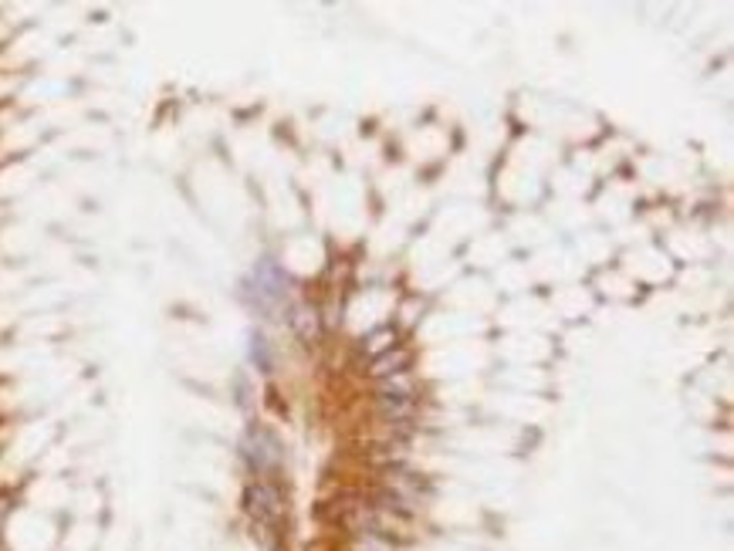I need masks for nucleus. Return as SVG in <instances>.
Instances as JSON below:
<instances>
[{"instance_id": "1", "label": "nucleus", "mask_w": 734, "mask_h": 551, "mask_svg": "<svg viewBox=\"0 0 734 551\" xmlns=\"http://www.w3.org/2000/svg\"><path fill=\"white\" fill-rule=\"evenodd\" d=\"M244 500H247V511L258 517L261 525H278V517H281V497H278V490L268 487V484H251V487L244 490Z\"/></svg>"}, {"instance_id": "2", "label": "nucleus", "mask_w": 734, "mask_h": 551, "mask_svg": "<svg viewBox=\"0 0 734 551\" xmlns=\"http://www.w3.org/2000/svg\"><path fill=\"white\" fill-rule=\"evenodd\" d=\"M254 278H258V295L268 298V301H281L284 298V274L271 261H264L258 271H254Z\"/></svg>"}, {"instance_id": "3", "label": "nucleus", "mask_w": 734, "mask_h": 551, "mask_svg": "<svg viewBox=\"0 0 734 551\" xmlns=\"http://www.w3.org/2000/svg\"><path fill=\"white\" fill-rule=\"evenodd\" d=\"M406 362H410V355H406V352H396V355H393V352H389V355H383V359H376V375H389V372H403V365H406Z\"/></svg>"}, {"instance_id": "4", "label": "nucleus", "mask_w": 734, "mask_h": 551, "mask_svg": "<svg viewBox=\"0 0 734 551\" xmlns=\"http://www.w3.org/2000/svg\"><path fill=\"white\" fill-rule=\"evenodd\" d=\"M251 355H254V362H258L261 372H271V355H268V342H264V335H251Z\"/></svg>"}]
</instances>
